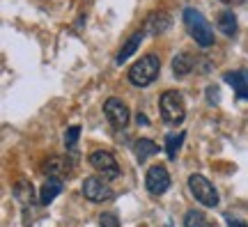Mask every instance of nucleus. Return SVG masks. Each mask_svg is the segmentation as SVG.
<instances>
[{"label":"nucleus","mask_w":248,"mask_h":227,"mask_svg":"<svg viewBox=\"0 0 248 227\" xmlns=\"http://www.w3.org/2000/svg\"><path fill=\"white\" fill-rule=\"evenodd\" d=\"M186 138V133L184 131H179V133H170L168 138H166V151H168V158H177V151L179 147H182V142H184Z\"/></svg>","instance_id":"obj_17"},{"label":"nucleus","mask_w":248,"mask_h":227,"mask_svg":"<svg viewBox=\"0 0 248 227\" xmlns=\"http://www.w3.org/2000/svg\"><path fill=\"white\" fill-rule=\"evenodd\" d=\"M90 166L94 167L106 182H113V179L120 177V166H117L115 156H113L110 151H104V149L92 151V154H90Z\"/></svg>","instance_id":"obj_5"},{"label":"nucleus","mask_w":248,"mask_h":227,"mask_svg":"<svg viewBox=\"0 0 248 227\" xmlns=\"http://www.w3.org/2000/svg\"><path fill=\"white\" fill-rule=\"evenodd\" d=\"M195 69V60L191 53H177L175 58H172V71H175V76L182 78V76H188L191 71Z\"/></svg>","instance_id":"obj_12"},{"label":"nucleus","mask_w":248,"mask_h":227,"mask_svg":"<svg viewBox=\"0 0 248 227\" xmlns=\"http://www.w3.org/2000/svg\"><path fill=\"white\" fill-rule=\"evenodd\" d=\"M104 113H106L108 122L113 124L115 129H124V126L129 124V108H126L124 101L115 99V96L104 101Z\"/></svg>","instance_id":"obj_8"},{"label":"nucleus","mask_w":248,"mask_h":227,"mask_svg":"<svg viewBox=\"0 0 248 227\" xmlns=\"http://www.w3.org/2000/svg\"><path fill=\"white\" fill-rule=\"evenodd\" d=\"M136 122L142 124V126H147V124H150V122H147V117H145V115H140V113L136 115Z\"/></svg>","instance_id":"obj_25"},{"label":"nucleus","mask_w":248,"mask_h":227,"mask_svg":"<svg viewBox=\"0 0 248 227\" xmlns=\"http://www.w3.org/2000/svg\"><path fill=\"white\" fill-rule=\"evenodd\" d=\"M159 71H161V60L154 53H147V55H142L140 60L129 69V80H131V85H136V88H147L159 76Z\"/></svg>","instance_id":"obj_2"},{"label":"nucleus","mask_w":248,"mask_h":227,"mask_svg":"<svg viewBox=\"0 0 248 227\" xmlns=\"http://www.w3.org/2000/svg\"><path fill=\"white\" fill-rule=\"evenodd\" d=\"M159 151V147H156V142L150 138H138L136 142H133V154H136V158L138 161H147L150 156H154Z\"/></svg>","instance_id":"obj_14"},{"label":"nucleus","mask_w":248,"mask_h":227,"mask_svg":"<svg viewBox=\"0 0 248 227\" xmlns=\"http://www.w3.org/2000/svg\"><path fill=\"white\" fill-rule=\"evenodd\" d=\"M223 5H232V7H234V5H246L248 0H221Z\"/></svg>","instance_id":"obj_24"},{"label":"nucleus","mask_w":248,"mask_h":227,"mask_svg":"<svg viewBox=\"0 0 248 227\" xmlns=\"http://www.w3.org/2000/svg\"><path fill=\"white\" fill-rule=\"evenodd\" d=\"M223 80L234 90L237 99L248 101V69H237V71H225Z\"/></svg>","instance_id":"obj_9"},{"label":"nucleus","mask_w":248,"mask_h":227,"mask_svg":"<svg viewBox=\"0 0 248 227\" xmlns=\"http://www.w3.org/2000/svg\"><path fill=\"white\" fill-rule=\"evenodd\" d=\"M188 188H191V195H193L200 204H204V207H216V204H218V193H216V188L209 183V179H204L202 175L188 177Z\"/></svg>","instance_id":"obj_4"},{"label":"nucleus","mask_w":248,"mask_h":227,"mask_svg":"<svg viewBox=\"0 0 248 227\" xmlns=\"http://www.w3.org/2000/svg\"><path fill=\"white\" fill-rule=\"evenodd\" d=\"M145 186L152 195H163L170 188V175L163 166H154L145 175Z\"/></svg>","instance_id":"obj_7"},{"label":"nucleus","mask_w":248,"mask_h":227,"mask_svg":"<svg viewBox=\"0 0 248 227\" xmlns=\"http://www.w3.org/2000/svg\"><path fill=\"white\" fill-rule=\"evenodd\" d=\"M83 195L90 202H108L113 197V188L108 186L104 177H88L83 182Z\"/></svg>","instance_id":"obj_6"},{"label":"nucleus","mask_w":248,"mask_h":227,"mask_svg":"<svg viewBox=\"0 0 248 227\" xmlns=\"http://www.w3.org/2000/svg\"><path fill=\"white\" fill-rule=\"evenodd\" d=\"M46 172L48 177H55V179H64V177L71 172V166L67 163V158H51L48 163H46Z\"/></svg>","instance_id":"obj_15"},{"label":"nucleus","mask_w":248,"mask_h":227,"mask_svg":"<svg viewBox=\"0 0 248 227\" xmlns=\"http://www.w3.org/2000/svg\"><path fill=\"white\" fill-rule=\"evenodd\" d=\"M99 225H101V227H120L117 213H113V211H106V213H101V216H99Z\"/></svg>","instance_id":"obj_21"},{"label":"nucleus","mask_w":248,"mask_h":227,"mask_svg":"<svg viewBox=\"0 0 248 227\" xmlns=\"http://www.w3.org/2000/svg\"><path fill=\"white\" fill-rule=\"evenodd\" d=\"M62 188H64V182H62V179L48 177L44 182V186H42V191H39V202H42V204H51L62 193Z\"/></svg>","instance_id":"obj_11"},{"label":"nucleus","mask_w":248,"mask_h":227,"mask_svg":"<svg viewBox=\"0 0 248 227\" xmlns=\"http://www.w3.org/2000/svg\"><path fill=\"white\" fill-rule=\"evenodd\" d=\"M184 26L188 30V35L195 39V44L202 46V48H209L214 46V30L209 26V21L193 7L184 9Z\"/></svg>","instance_id":"obj_1"},{"label":"nucleus","mask_w":248,"mask_h":227,"mask_svg":"<svg viewBox=\"0 0 248 227\" xmlns=\"http://www.w3.org/2000/svg\"><path fill=\"white\" fill-rule=\"evenodd\" d=\"M170 26H172V18H170V14H166V12H152L150 16L145 18V23H142V32L154 37V35L166 32Z\"/></svg>","instance_id":"obj_10"},{"label":"nucleus","mask_w":248,"mask_h":227,"mask_svg":"<svg viewBox=\"0 0 248 227\" xmlns=\"http://www.w3.org/2000/svg\"><path fill=\"white\" fill-rule=\"evenodd\" d=\"M14 191H16V200H21L23 204L35 200V188H32V183L30 182H18Z\"/></svg>","instance_id":"obj_18"},{"label":"nucleus","mask_w":248,"mask_h":227,"mask_svg":"<svg viewBox=\"0 0 248 227\" xmlns=\"http://www.w3.org/2000/svg\"><path fill=\"white\" fill-rule=\"evenodd\" d=\"M159 108H161V117L168 126H177L184 122L186 117V108H184V99L177 90H166L159 99Z\"/></svg>","instance_id":"obj_3"},{"label":"nucleus","mask_w":248,"mask_h":227,"mask_svg":"<svg viewBox=\"0 0 248 227\" xmlns=\"http://www.w3.org/2000/svg\"><path fill=\"white\" fill-rule=\"evenodd\" d=\"M225 220H228V225H230V227H248L246 223H244V220L234 218V216H230V213H228V216H225Z\"/></svg>","instance_id":"obj_23"},{"label":"nucleus","mask_w":248,"mask_h":227,"mask_svg":"<svg viewBox=\"0 0 248 227\" xmlns=\"http://www.w3.org/2000/svg\"><path fill=\"white\" fill-rule=\"evenodd\" d=\"M78 136H80V126H69V129H67V133H64V145H67V149L76 147Z\"/></svg>","instance_id":"obj_20"},{"label":"nucleus","mask_w":248,"mask_h":227,"mask_svg":"<svg viewBox=\"0 0 248 227\" xmlns=\"http://www.w3.org/2000/svg\"><path fill=\"white\" fill-rule=\"evenodd\" d=\"M216 26L221 28L223 35L232 37L234 32H237V16L232 14V9H225V12H221L218 14V18H216Z\"/></svg>","instance_id":"obj_16"},{"label":"nucleus","mask_w":248,"mask_h":227,"mask_svg":"<svg viewBox=\"0 0 248 227\" xmlns=\"http://www.w3.org/2000/svg\"><path fill=\"white\" fill-rule=\"evenodd\" d=\"M142 37H145V32H142V30H138V32H133V35L129 37V39H126V44L122 46V51L117 53V58H115L117 64H122V62H126V60H129V58L133 55V53L138 51V46H140Z\"/></svg>","instance_id":"obj_13"},{"label":"nucleus","mask_w":248,"mask_h":227,"mask_svg":"<svg viewBox=\"0 0 248 227\" xmlns=\"http://www.w3.org/2000/svg\"><path fill=\"white\" fill-rule=\"evenodd\" d=\"M184 227H207V218L202 211H188L184 216Z\"/></svg>","instance_id":"obj_19"},{"label":"nucleus","mask_w":248,"mask_h":227,"mask_svg":"<svg viewBox=\"0 0 248 227\" xmlns=\"http://www.w3.org/2000/svg\"><path fill=\"white\" fill-rule=\"evenodd\" d=\"M207 101L212 106H216L221 101V90L216 88V85H209V88H207Z\"/></svg>","instance_id":"obj_22"}]
</instances>
